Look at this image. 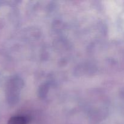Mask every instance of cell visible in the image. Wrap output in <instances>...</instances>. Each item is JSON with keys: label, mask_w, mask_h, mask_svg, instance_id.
<instances>
[{"label": "cell", "mask_w": 124, "mask_h": 124, "mask_svg": "<svg viewBox=\"0 0 124 124\" xmlns=\"http://www.w3.org/2000/svg\"><path fill=\"white\" fill-rule=\"evenodd\" d=\"M27 119L24 116H16L8 120V124H27Z\"/></svg>", "instance_id": "1"}]
</instances>
